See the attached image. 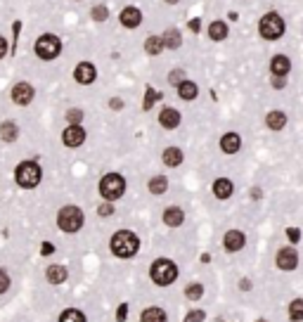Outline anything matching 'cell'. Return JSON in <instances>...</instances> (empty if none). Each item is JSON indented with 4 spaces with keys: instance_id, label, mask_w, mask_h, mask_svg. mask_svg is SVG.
<instances>
[{
    "instance_id": "obj_1",
    "label": "cell",
    "mask_w": 303,
    "mask_h": 322,
    "mask_svg": "<svg viewBox=\"0 0 303 322\" xmlns=\"http://www.w3.org/2000/svg\"><path fill=\"white\" fill-rule=\"evenodd\" d=\"M109 249H112V254L118 256V258H130V256L137 254L140 239H137V235H133L130 230H118L116 235L112 237V242H109Z\"/></svg>"
},
{
    "instance_id": "obj_2",
    "label": "cell",
    "mask_w": 303,
    "mask_h": 322,
    "mask_svg": "<svg viewBox=\"0 0 303 322\" xmlns=\"http://www.w3.org/2000/svg\"><path fill=\"white\" fill-rule=\"evenodd\" d=\"M41 178H43V171H41V166H38L36 161H22V164L14 168V180H17V185L24 187V190L38 187Z\"/></svg>"
},
{
    "instance_id": "obj_3",
    "label": "cell",
    "mask_w": 303,
    "mask_h": 322,
    "mask_svg": "<svg viewBox=\"0 0 303 322\" xmlns=\"http://www.w3.org/2000/svg\"><path fill=\"white\" fill-rule=\"evenodd\" d=\"M149 275H152V282H156L159 287H168L171 282L178 279V266H175L173 260H168V258H159V260L152 263Z\"/></svg>"
},
{
    "instance_id": "obj_4",
    "label": "cell",
    "mask_w": 303,
    "mask_h": 322,
    "mask_svg": "<svg viewBox=\"0 0 303 322\" xmlns=\"http://www.w3.org/2000/svg\"><path fill=\"white\" fill-rule=\"evenodd\" d=\"M83 220L86 218H83V211L78 206H62L59 213H57V225H59L62 232H69V235L78 232L83 228Z\"/></svg>"
},
{
    "instance_id": "obj_5",
    "label": "cell",
    "mask_w": 303,
    "mask_h": 322,
    "mask_svg": "<svg viewBox=\"0 0 303 322\" xmlns=\"http://www.w3.org/2000/svg\"><path fill=\"white\" fill-rule=\"evenodd\" d=\"M124 192H126V180L118 173H107L105 178L99 180V194L107 202H116V199L124 197Z\"/></svg>"
},
{
    "instance_id": "obj_6",
    "label": "cell",
    "mask_w": 303,
    "mask_h": 322,
    "mask_svg": "<svg viewBox=\"0 0 303 322\" xmlns=\"http://www.w3.org/2000/svg\"><path fill=\"white\" fill-rule=\"evenodd\" d=\"M62 52V41L55 36V33H43V36L36 41V55L45 62L55 59L57 55Z\"/></svg>"
},
{
    "instance_id": "obj_7",
    "label": "cell",
    "mask_w": 303,
    "mask_h": 322,
    "mask_svg": "<svg viewBox=\"0 0 303 322\" xmlns=\"http://www.w3.org/2000/svg\"><path fill=\"white\" fill-rule=\"evenodd\" d=\"M258 31L266 41H277V38L285 33V19L279 17L277 12H268L266 17L260 19Z\"/></svg>"
},
{
    "instance_id": "obj_8",
    "label": "cell",
    "mask_w": 303,
    "mask_h": 322,
    "mask_svg": "<svg viewBox=\"0 0 303 322\" xmlns=\"http://www.w3.org/2000/svg\"><path fill=\"white\" fill-rule=\"evenodd\" d=\"M33 95H36V90H33V86H29V83H17V86L12 88V102L14 105H19V107H26V105H31L33 102Z\"/></svg>"
},
{
    "instance_id": "obj_9",
    "label": "cell",
    "mask_w": 303,
    "mask_h": 322,
    "mask_svg": "<svg viewBox=\"0 0 303 322\" xmlns=\"http://www.w3.org/2000/svg\"><path fill=\"white\" fill-rule=\"evenodd\" d=\"M275 260H277L279 270H296L298 254L291 247H285V249H279V251H277V258H275Z\"/></svg>"
},
{
    "instance_id": "obj_10",
    "label": "cell",
    "mask_w": 303,
    "mask_h": 322,
    "mask_svg": "<svg viewBox=\"0 0 303 322\" xmlns=\"http://www.w3.org/2000/svg\"><path fill=\"white\" fill-rule=\"evenodd\" d=\"M62 143L67 147H80V145L86 143V130L80 128V126H67L62 133Z\"/></svg>"
},
{
    "instance_id": "obj_11",
    "label": "cell",
    "mask_w": 303,
    "mask_h": 322,
    "mask_svg": "<svg viewBox=\"0 0 303 322\" xmlns=\"http://www.w3.org/2000/svg\"><path fill=\"white\" fill-rule=\"evenodd\" d=\"M74 78L80 86H90V83L97 78V71H95V67L90 62H80L78 67L74 69Z\"/></svg>"
},
{
    "instance_id": "obj_12",
    "label": "cell",
    "mask_w": 303,
    "mask_h": 322,
    "mask_svg": "<svg viewBox=\"0 0 303 322\" xmlns=\"http://www.w3.org/2000/svg\"><path fill=\"white\" fill-rule=\"evenodd\" d=\"M223 244L228 251H239V249H244V244H247V237H244V232L241 230H228V235L223 237Z\"/></svg>"
},
{
    "instance_id": "obj_13",
    "label": "cell",
    "mask_w": 303,
    "mask_h": 322,
    "mask_svg": "<svg viewBox=\"0 0 303 322\" xmlns=\"http://www.w3.org/2000/svg\"><path fill=\"white\" fill-rule=\"evenodd\" d=\"M118 19H121V24H124L126 29H137V26L143 24V12H140L137 7H126Z\"/></svg>"
},
{
    "instance_id": "obj_14",
    "label": "cell",
    "mask_w": 303,
    "mask_h": 322,
    "mask_svg": "<svg viewBox=\"0 0 303 322\" xmlns=\"http://www.w3.org/2000/svg\"><path fill=\"white\" fill-rule=\"evenodd\" d=\"M232 192H235V185H232V180L218 178L216 183H213V194H216L218 199H230V197H232Z\"/></svg>"
},
{
    "instance_id": "obj_15",
    "label": "cell",
    "mask_w": 303,
    "mask_h": 322,
    "mask_svg": "<svg viewBox=\"0 0 303 322\" xmlns=\"http://www.w3.org/2000/svg\"><path fill=\"white\" fill-rule=\"evenodd\" d=\"M239 147H241V140L237 133H225L220 137V149H223L225 154H235V152H239Z\"/></svg>"
},
{
    "instance_id": "obj_16",
    "label": "cell",
    "mask_w": 303,
    "mask_h": 322,
    "mask_svg": "<svg viewBox=\"0 0 303 322\" xmlns=\"http://www.w3.org/2000/svg\"><path fill=\"white\" fill-rule=\"evenodd\" d=\"M183 220H185V213H183L178 206H168V209L164 211V223H166L168 228H178V225H183Z\"/></svg>"
},
{
    "instance_id": "obj_17",
    "label": "cell",
    "mask_w": 303,
    "mask_h": 322,
    "mask_svg": "<svg viewBox=\"0 0 303 322\" xmlns=\"http://www.w3.org/2000/svg\"><path fill=\"white\" fill-rule=\"evenodd\" d=\"M19 137V126L14 121H3L0 124V140L3 143H14Z\"/></svg>"
},
{
    "instance_id": "obj_18",
    "label": "cell",
    "mask_w": 303,
    "mask_h": 322,
    "mask_svg": "<svg viewBox=\"0 0 303 322\" xmlns=\"http://www.w3.org/2000/svg\"><path fill=\"white\" fill-rule=\"evenodd\" d=\"M45 277H48L50 285H62V282H67L69 273L64 266H50L48 270H45Z\"/></svg>"
},
{
    "instance_id": "obj_19",
    "label": "cell",
    "mask_w": 303,
    "mask_h": 322,
    "mask_svg": "<svg viewBox=\"0 0 303 322\" xmlns=\"http://www.w3.org/2000/svg\"><path fill=\"white\" fill-rule=\"evenodd\" d=\"M159 124L164 126V128H178L180 112H178V109H171V107H166V109L161 112V116H159Z\"/></svg>"
},
{
    "instance_id": "obj_20",
    "label": "cell",
    "mask_w": 303,
    "mask_h": 322,
    "mask_svg": "<svg viewBox=\"0 0 303 322\" xmlns=\"http://www.w3.org/2000/svg\"><path fill=\"white\" fill-rule=\"evenodd\" d=\"M270 69H272V74H275V76H287V74H289V69H291L289 57H285V55L272 57Z\"/></svg>"
},
{
    "instance_id": "obj_21",
    "label": "cell",
    "mask_w": 303,
    "mask_h": 322,
    "mask_svg": "<svg viewBox=\"0 0 303 322\" xmlns=\"http://www.w3.org/2000/svg\"><path fill=\"white\" fill-rule=\"evenodd\" d=\"M140 322H168L166 313L161 308H156V306H152V308H145L143 315H140Z\"/></svg>"
},
{
    "instance_id": "obj_22",
    "label": "cell",
    "mask_w": 303,
    "mask_h": 322,
    "mask_svg": "<svg viewBox=\"0 0 303 322\" xmlns=\"http://www.w3.org/2000/svg\"><path fill=\"white\" fill-rule=\"evenodd\" d=\"M266 124H268V128H272V130H282L287 126V114L285 112H270L266 116Z\"/></svg>"
},
{
    "instance_id": "obj_23",
    "label": "cell",
    "mask_w": 303,
    "mask_h": 322,
    "mask_svg": "<svg viewBox=\"0 0 303 322\" xmlns=\"http://www.w3.org/2000/svg\"><path fill=\"white\" fill-rule=\"evenodd\" d=\"M197 93H199V88H197V83H192V80H183L178 86V95L183 99H187V102L197 97Z\"/></svg>"
},
{
    "instance_id": "obj_24",
    "label": "cell",
    "mask_w": 303,
    "mask_h": 322,
    "mask_svg": "<svg viewBox=\"0 0 303 322\" xmlns=\"http://www.w3.org/2000/svg\"><path fill=\"white\" fill-rule=\"evenodd\" d=\"M164 164L166 166H180L183 164V152H180L178 147H168V149H164Z\"/></svg>"
},
{
    "instance_id": "obj_25",
    "label": "cell",
    "mask_w": 303,
    "mask_h": 322,
    "mask_svg": "<svg viewBox=\"0 0 303 322\" xmlns=\"http://www.w3.org/2000/svg\"><path fill=\"white\" fill-rule=\"evenodd\" d=\"M161 41H164V48H171V50L180 48V43H183V38H180L178 29H168V31L161 36Z\"/></svg>"
},
{
    "instance_id": "obj_26",
    "label": "cell",
    "mask_w": 303,
    "mask_h": 322,
    "mask_svg": "<svg viewBox=\"0 0 303 322\" xmlns=\"http://www.w3.org/2000/svg\"><path fill=\"white\" fill-rule=\"evenodd\" d=\"M209 36L211 41H225L228 38V24L225 22H213L209 26Z\"/></svg>"
},
{
    "instance_id": "obj_27",
    "label": "cell",
    "mask_w": 303,
    "mask_h": 322,
    "mask_svg": "<svg viewBox=\"0 0 303 322\" xmlns=\"http://www.w3.org/2000/svg\"><path fill=\"white\" fill-rule=\"evenodd\" d=\"M168 190V180L164 175H156V178L149 180V192L152 194H164Z\"/></svg>"
},
{
    "instance_id": "obj_28",
    "label": "cell",
    "mask_w": 303,
    "mask_h": 322,
    "mask_svg": "<svg viewBox=\"0 0 303 322\" xmlns=\"http://www.w3.org/2000/svg\"><path fill=\"white\" fill-rule=\"evenodd\" d=\"M145 50H147V55H159L161 50H164V41H161V36H149L147 43H145Z\"/></svg>"
},
{
    "instance_id": "obj_29",
    "label": "cell",
    "mask_w": 303,
    "mask_h": 322,
    "mask_svg": "<svg viewBox=\"0 0 303 322\" xmlns=\"http://www.w3.org/2000/svg\"><path fill=\"white\" fill-rule=\"evenodd\" d=\"M289 317L294 322H301L303 320V298H294L289 306Z\"/></svg>"
},
{
    "instance_id": "obj_30",
    "label": "cell",
    "mask_w": 303,
    "mask_h": 322,
    "mask_svg": "<svg viewBox=\"0 0 303 322\" xmlns=\"http://www.w3.org/2000/svg\"><path fill=\"white\" fill-rule=\"evenodd\" d=\"M59 322H86V315H83L80 310H76V308H69L59 315Z\"/></svg>"
},
{
    "instance_id": "obj_31",
    "label": "cell",
    "mask_w": 303,
    "mask_h": 322,
    "mask_svg": "<svg viewBox=\"0 0 303 322\" xmlns=\"http://www.w3.org/2000/svg\"><path fill=\"white\" fill-rule=\"evenodd\" d=\"M201 294H204V287H201V285H190L185 289V296L190 298V301H199V298H201Z\"/></svg>"
},
{
    "instance_id": "obj_32",
    "label": "cell",
    "mask_w": 303,
    "mask_h": 322,
    "mask_svg": "<svg viewBox=\"0 0 303 322\" xmlns=\"http://www.w3.org/2000/svg\"><path fill=\"white\" fill-rule=\"evenodd\" d=\"M67 121H69V126H80V121H83V112H80V109H69Z\"/></svg>"
},
{
    "instance_id": "obj_33",
    "label": "cell",
    "mask_w": 303,
    "mask_h": 322,
    "mask_svg": "<svg viewBox=\"0 0 303 322\" xmlns=\"http://www.w3.org/2000/svg\"><path fill=\"white\" fill-rule=\"evenodd\" d=\"M107 17H109V10H107L105 5L93 7V19H95V22H105Z\"/></svg>"
},
{
    "instance_id": "obj_34",
    "label": "cell",
    "mask_w": 303,
    "mask_h": 322,
    "mask_svg": "<svg viewBox=\"0 0 303 322\" xmlns=\"http://www.w3.org/2000/svg\"><path fill=\"white\" fill-rule=\"evenodd\" d=\"M206 320V313L204 310H192V313H187L185 320L183 322H204Z\"/></svg>"
},
{
    "instance_id": "obj_35",
    "label": "cell",
    "mask_w": 303,
    "mask_h": 322,
    "mask_svg": "<svg viewBox=\"0 0 303 322\" xmlns=\"http://www.w3.org/2000/svg\"><path fill=\"white\" fill-rule=\"evenodd\" d=\"M168 80H171L173 86H180V83L185 80V71H183V69H175V71H171V74H168Z\"/></svg>"
},
{
    "instance_id": "obj_36",
    "label": "cell",
    "mask_w": 303,
    "mask_h": 322,
    "mask_svg": "<svg viewBox=\"0 0 303 322\" xmlns=\"http://www.w3.org/2000/svg\"><path fill=\"white\" fill-rule=\"evenodd\" d=\"M7 289H10V275H7V270L0 268V294H5Z\"/></svg>"
},
{
    "instance_id": "obj_37",
    "label": "cell",
    "mask_w": 303,
    "mask_h": 322,
    "mask_svg": "<svg viewBox=\"0 0 303 322\" xmlns=\"http://www.w3.org/2000/svg\"><path fill=\"white\" fill-rule=\"evenodd\" d=\"M161 95L156 93V90H152V88H147V97H145V109H149V107L154 105L156 99H159Z\"/></svg>"
},
{
    "instance_id": "obj_38",
    "label": "cell",
    "mask_w": 303,
    "mask_h": 322,
    "mask_svg": "<svg viewBox=\"0 0 303 322\" xmlns=\"http://www.w3.org/2000/svg\"><path fill=\"white\" fill-rule=\"evenodd\" d=\"M126 317H128V304H121L116 310V322H126Z\"/></svg>"
},
{
    "instance_id": "obj_39",
    "label": "cell",
    "mask_w": 303,
    "mask_h": 322,
    "mask_svg": "<svg viewBox=\"0 0 303 322\" xmlns=\"http://www.w3.org/2000/svg\"><path fill=\"white\" fill-rule=\"evenodd\" d=\"M97 213H99V216H112V213H114L112 202H107V204H102V206H99V209H97Z\"/></svg>"
},
{
    "instance_id": "obj_40",
    "label": "cell",
    "mask_w": 303,
    "mask_h": 322,
    "mask_svg": "<svg viewBox=\"0 0 303 322\" xmlns=\"http://www.w3.org/2000/svg\"><path fill=\"white\" fill-rule=\"evenodd\" d=\"M287 237H289V242L296 244V242L301 239V232H298V228H289V230H287Z\"/></svg>"
},
{
    "instance_id": "obj_41",
    "label": "cell",
    "mask_w": 303,
    "mask_h": 322,
    "mask_svg": "<svg viewBox=\"0 0 303 322\" xmlns=\"http://www.w3.org/2000/svg\"><path fill=\"white\" fill-rule=\"evenodd\" d=\"M41 251H43V256H50L52 251H55V247H52L50 242H43V247H41Z\"/></svg>"
},
{
    "instance_id": "obj_42",
    "label": "cell",
    "mask_w": 303,
    "mask_h": 322,
    "mask_svg": "<svg viewBox=\"0 0 303 322\" xmlns=\"http://www.w3.org/2000/svg\"><path fill=\"white\" fill-rule=\"evenodd\" d=\"M7 55V41L3 36H0V59H3V57Z\"/></svg>"
},
{
    "instance_id": "obj_43",
    "label": "cell",
    "mask_w": 303,
    "mask_h": 322,
    "mask_svg": "<svg viewBox=\"0 0 303 322\" xmlns=\"http://www.w3.org/2000/svg\"><path fill=\"white\" fill-rule=\"evenodd\" d=\"M239 289H241V291H249V289H251V279H241V282H239Z\"/></svg>"
},
{
    "instance_id": "obj_44",
    "label": "cell",
    "mask_w": 303,
    "mask_h": 322,
    "mask_svg": "<svg viewBox=\"0 0 303 322\" xmlns=\"http://www.w3.org/2000/svg\"><path fill=\"white\" fill-rule=\"evenodd\" d=\"M190 29H192V31H199V29H201L199 19H192V22H190Z\"/></svg>"
},
{
    "instance_id": "obj_45",
    "label": "cell",
    "mask_w": 303,
    "mask_h": 322,
    "mask_svg": "<svg viewBox=\"0 0 303 322\" xmlns=\"http://www.w3.org/2000/svg\"><path fill=\"white\" fill-rule=\"evenodd\" d=\"M109 107H112V109H121V107H124V102H121V99H112V102H109Z\"/></svg>"
},
{
    "instance_id": "obj_46",
    "label": "cell",
    "mask_w": 303,
    "mask_h": 322,
    "mask_svg": "<svg viewBox=\"0 0 303 322\" xmlns=\"http://www.w3.org/2000/svg\"><path fill=\"white\" fill-rule=\"evenodd\" d=\"M272 86H275V88H282V86H285V80H282V76H277V78L272 80Z\"/></svg>"
},
{
    "instance_id": "obj_47",
    "label": "cell",
    "mask_w": 303,
    "mask_h": 322,
    "mask_svg": "<svg viewBox=\"0 0 303 322\" xmlns=\"http://www.w3.org/2000/svg\"><path fill=\"white\" fill-rule=\"evenodd\" d=\"M166 3H168V5H175V3H178V0H166Z\"/></svg>"
},
{
    "instance_id": "obj_48",
    "label": "cell",
    "mask_w": 303,
    "mask_h": 322,
    "mask_svg": "<svg viewBox=\"0 0 303 322\" xmlns=\"http://www.w3.org/2000/svg\"><path fill=\"white\" fill-rule=\"evenodd\" d=\"M258 322H268V320H258Z\"/></svg>"
}]
</instances>
